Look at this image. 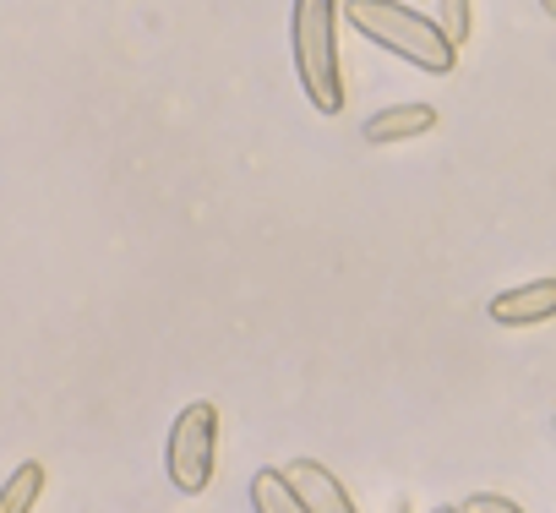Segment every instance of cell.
I'll return each mask as SVG.
<instances>
[{"label":"cell","instance_id":"8992f818","mask_svg":"<svg viewBox=\"0 0 556 513\" xmlns=\"http://www.w3.org/2000/svg\"><path fill=\"white\" fill-rule=\"evenodd\" d=\"M426 132H437V104H426V99L388 104V110H377V115L361 126V137H366L371 148H393V142H409V137H426Z\"/></svg>","mask_w":556,"mask_h":513},{"label":"cell","instance_id":"ba28073f","mask_svg":"<svg viewBox=\"0 0 556 513\" xmlns=\"http://www.w3.org/2000/svg\"><path fill=\"white\" fill-rule=\"evenodd\" d=\"M251 508L256 513H306L301 497H295V486L285 480V470H278V464H267V470L251 475Z\"/></svg>","mask_w":556,"mask_h":513},{"label":"cell","instance_id":"52a82bcc","mask_svg":"<svg viewBox=\"0 0 556 513\" xmlns=\"http://www.w3.org/2000/svg\"><path fill=\"white\" fill-rule=\"evenodd\" d=\"M45 486H50V470L39 459H23L7 475V486H0V513H34L39 497H45Z\"/></svg>","mask_w":556,"mask_h":513},{"label":"cell","instance_id":"277c9868","mask_svg":"<svg viewBox=\"0 0 556 513\" xmlns=\"http://www.w3.org/2000/svg\"><path fill=\"white\" fill-rule=\"evenodd\" d=\"M278 470H285V480L295 486V497H301L306 513H355L344 480H339L328 464H317V459H290V464H278Z\"/></svg>","mask_w":556,"mask_h":513},{"label":"cell","instance_id":"30bf717a","mask_svg":"<svg viewBox=\"0 0 556 513\" xmlns=\"http://www.w3.org/2000/svg\"><path fill=\"white\" fill-rule=\"evenodd\" d=\"M458 513H529V508H518V502L502 497V491H475V497L458 502Z\"/></svg>","mask_w":556,"mask_h":513},{"label":"cell","instance_id":"7c38bea8","mask_svg":"<svg viewBox=\"0 0 556 513\" xmlns=\"http://www.w3.org/2000/svg\"><path fill=\"white\" fill-rule=\"evenodd\" d=\"M431 513H458V508H431Z\"/></svg>","mask_w":556,"mask_h":513},{"label":"cell","instance_id":"3957f363","mask_svg":"<svg viewBox=\"0 0 556 513\" xmlns=\"http://www.w3.org/2000/svg\"><path fill=\"white\" fill-rule=\"evenodd\" d=\"M164 470H169V486L180 497H202L213 486V470H218V410L207 399L186 404L169 426V442H164Z\"/></svg>","mask_w":556,"mask_h":513},{"label":"cell","instance_id":"8fae6325","mask_svg":"<svg viewBox=\"0 0 556 513\" xmlns=\"http://www.w3.org/2000/svg\"><path fill=\"white\" fill-rule=\"evenodd\" d=\"M540 12H545V17H551V12H556V0H540Z\"/></svg>","mask_w":556,"mask_h":513},{"label":"cell","instance_id":"5b68a950","mask_svg":"<svg viewBox=\"0 0 556 513\" xmlns=\"http://www.w3.org/2000/svg\"><path fill=\"white\" fill-rule=\"evenodd\" d=\"M485 317H491L496 328H534V323H551V317H556V279H534V285H518V290L491 296Z\"/></svg>","mask_w":556,"mask_h":513},{"label":"cell","instance_id":"6da1fadb","mask_svg":"<svg viewBox=\"0 0 556 513\" xmlns=\"http://www.w3.org/2000/svg\"><path fill=\"white\" fill-rule=\"evenodd\" d=\"M290 50L301 88L317 115H344V72H339V0H295L290 12Z\"/></svg>","mask_w":556,"mask_h":513},{"label":"cell","instance_id":"9c48e42d","mask_svg":"<svg viewBox=\"0 0 556 513\" xmlns=\"http://www.w3.org/2000/svg\"><path fill=\"white\" fill-rule=\"evenodd\" d=\"M437 28L453 50H464L475 34V0H437Z\"/></svg>","mask_w":556,"mask_h":513},{"label":"cell","instance_id":"7a4b0ae2","mask_svg":"<svg viewBox=\"0 0 556 513\" xmlns=\"http://www.w3.org/2000/svg\"><path fill=\"white\" fill-rule=\"evenodd\" d=\"M344 17L355 34H366L371 45L393 50L399 61H409L415 72L447 77L458 66V50L442 39V28L431 17H420L415 7H399V0H344Z\"/></svg>","mask_w":556,"mask_h":513}]
</instances>
